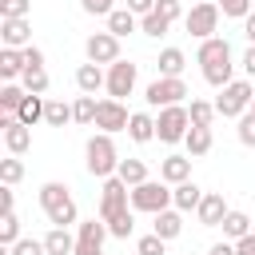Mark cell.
<instances>
[{
	"instance_id": "13",
	"label": "cell",
	"mask_w": 255,
	"mask_h": 255,
	"mask_svg": "<svg viewBox=\"0 0 255 255\" xmlns=\"http://www.w3.org/2000/svg\"><path fill=\"white\" fill-rule=\"evenodd\" d=\"M0 131H4V147H8V155H24V151L32 147V128L20 124L16 116H4V120H0Z\"/></svg>"
},
{
	"instance_id": "15",
	"label": "cell",
	"mask_w": 255,
	"mask_h": 255,
	"mask_svg": "<svg viewBox=\"0 0 255 255\" xmlns=\"http://www.w3.org/2000/svg\"><path fill=\"white\" fill-rule=\"evenodd\" d=\"M159 179L171 183V187L187 183L191 179V155H163L159 159Z\"/></svg>"
},
{
	"instance_id": "21",
	"label": "cell",
	"mask_w": 255,
	"mask_h": 255,
	"mask_svg": "<svg viewBox=\"0 0 255 255\" xmlns=\"http://www.w3.org/2000/svg\"><path fill=\"white\" fill-rule=\"evenodd\" d=\"M44 247H48V255H76V235L68 227H52L44 235Z\"/></svg>"
},
{
	"instance_id": "17",
	"label": "cell",
	"mask_w": 255,
	"mask_h": 255,
	"mask_svg": "<svg viewBox=\"0 0 255 255\" xmlns=\"http://www.w3.org/2000/svg\"><path fill=\"white\" fill-rule=\"evenodd\" d=\"M76 88H80V96H96L100 88H108V68H100V64H80V68H76Z\"/></svg>"
},
{
	"instance_id": "34",
	"label": "cell",
	"mask_w": 255,
	"mask_h": 255,
	"mask_svg": "<svg viewBox=\"0 0 255 255\" xmlns=\"http://www.w3.org/2000/svg\"><path fill=\"white\" fill-rule=\"evenodd\" d=\"M20 179H24V159H20V155L0 159V183H4V187H16Z\"/></svg>"
},
{
	"instance_id": "50",
	"label": "cell",
	"mask_w": 255,
	"mask_h": 255,
	"mask_svg": "<svg viewBox=\"0 0 255 255\" xmlns=\"http://www.w3.org/2000/svg\"><path fill=\"white\" fill-rule=\"evenodd\" d=\"M235 255H255V231H251V235H243V239L235 243Z\"/></svg>"
},
{
	"instance_id": "42",
	"label": "cell",
	"mask_w": 255,
	"mask_h": 255,
	"mask_svg": "<svg viewBox=\"0 0 255 255\" xmlns=\"http://www.w3.org/2000/svg\"><path fill=\"white\" fill-rule=\"evenodd\" d=\"M235 131H239V143H243V147H255V116H251V112L239 116V128H235Z\"/></svg>"
},
{
	"instance_id": "10",
	"label": "cell",
	"mask_w": 255,
	"mask_h": 255,
	"mask_svg": "<svg viewBox=\"0 0 255 255\" xmlns=\"http://www.w3.org/2000/svg\"><path fill=\"white\" fill-rule=\"evenodd\" d=\"M84 56H88V64H100V68H112L116 60H120V40L104 28V32H92L88 40H84Z\"/></svg>"
},
{
	"instance_id": "8",
	"label": "cell",
	"mask_w": 255,
	"mask_h": 255,
	"mask_svg": "<svg viewBox=\"0 0 255 255\" xmlns=\"http://www.w3.org/2000/svg\"><path fill=\"white\" fill-rule=\"evenodd\" d=\"M219 16H223V12H219V4H215V0H199V4H191V12L183 16V28L203 44V40H211V36H215Z\"/></svg>"
},
{
	"instance_id": "33",
	"label": "cell",
	"mask_w": 255,
	"mask_h": 255,
	"mask_svg": "<svg viewBox=\"0 0 255 255\" xmlns=\"http://www.w3.org/2000/svg\"><path fill=\"white\" fill-rule=\"evenodd\" d=\"M187 116H191V128H211V120H215L219 112H215V104H207V100H191Z\"/></svg>"
},
{
	"instance_id": "22",
	"label": "cell",
	"mask_w": 255,
	"mask_h": 255,
	"mask_svg": "<svg viewBox=\"0 0 255 255\" xmlns=\"http://www.w3.org/2000/svg\"><path fill=\"white\" fill-rule=\"evenodd\" d=\"M139 28V16L135 12H128V8H116L112 16H108V32L116 36V40H124V36H131Z\"/></svg>"
},
{
	"instance_id": "31",
	"label": "cell",
	"mask_w": 255,
	"mask_h": 255,
	"mask_svg": "<svg viewBox=\"0 0 255 255\" xmlns=\"http://www.w3.org/2000/svg\"><path fill=\"white\" fill-rule=\"evenodd\" d=\"M44 124H48V128L76 124V120H72V104H64V100H48V108H44Z\"/></svg>"
},
{
	"instance_id": "9",
	"label": "cell",
	"mask_w": 255,
	"mask_h": 255,
	"mask_svg": "<svg viewBox=\"0 0 255 255\" xmlns=\"http://www.w3.org/2000/svg\"><path fill=\"white\" fill-rule=\"evenodd\" d=\"M128 207H131V187H128L120 175L104 179V183H100V219L108 223V219H116V215L128 211Z\"/></svg>"
},
{
	"instance_id": "53",
	"label": "cell",
	"mask_w": 255,
	"mask_h": 255,
	"mask_svg": "<svg viewBox=\"0 0 255 255\" xmlns=\"http://www.w3.org/2000/svg\"><path fill=\"white\" fill-rule=\"evenodd\" d=\"M243 36H247V44H255V12L243 20Z\"/></svg>"
},
{
	"instance_id": "37",
	"label": "cell",
	"mask_w": 255,
	"mask_h": 255,
	"mask_svg": "<svg viewBox=\"0 0 255 255\" xmlns=\"http://www.w3.org/2000/svg\"><path fill=\"white\" fill-rule=\"evenodd\" d=\"M135 255H167V239H159L155 231L151 235H139L135 239Z\"/></svg>"
},
{
	"instance_id": "3",
	"label": "cell",
	"mask_w": 255,
	"mask_h": 255,
	"mask_svg": "<svg viewBox=\"0 0 255 255\" xmlns=\"http://www.w3.org/2000/svg\"><path fill=\"white\" fill-rule=\"evenodd\" d=\"M40 207H44V215H48L52 227H72L76 215H80L68 183H60V179H48V183L40 187Z\"/></svg>"
},
{
	"instance_id": "38",
	"label": "cell",
	"mask_w": 255,
	"mask_h": 255,
	"mask_svg": "<svg viewBox=\"0 0 255 255\" xmlns=\"http://www.w3.org/2000/svg\"><path fill=\"white\" fill-rule=\"evenodd\" d=\"M215 4H219V12L231 16V20H247V16L255 12V8H251L255 0H215Z\"/></svg>"
},
{
	"instance_id": "52",
	"label": "cell",
	"mask_w": 255,
	"mask_h": 255,
	"mask_svg": "<svg viewBox=\"0 0 255 255\" xmlns=\"http://www.w3.org/2000/svg\"><path fill=\"white\" fill-rule=\"evenodd\" d=\"M76 255H104V247H100V243H80V239H76Z\"/></svg>"
},
{
	"instance_id": "23",
	"label": "cell",
	"mask_w": 255,
	"mask_h": 255,
	"mask_svg": "<svg viewBox=\"0 0 255 255\" xmlns=\"http://www.w3.org/2000/svg\"><path fill=\"white\" fill-rule=\"evenodd\" d=\"M128 135H131L135 143H151V139H155V116H147V112H131Z\"/></svg>"
},
{
	"instance_id": "41",
	"label": "cell",
	"mask_w": 255,
	"mask_h": 255,
	"mask_svg": "<svg viewBox=\"0 0 255 255\" xmlns=\"http://www.w3.org/2000/svg\"><path fill=\"white\" fill-rule=\"evenodd\" d=\"M32 0H0V20H24Z\"/></svg>"
},
{
	"instance_id": "44",
	"label": "cell",
	"mask_w": 255,
	"mask_h": 255,
	"mask_svg": "<svg viewBox=\"0 0 255 255\" xmlns=\"http://www.w3.org/2000/svg\"><path fill=\"white\" fill-rule=\"evenodd\" d=\"M24 72H44V52H40L36 44L24 48Z\"/></svg>"
},
{
	"instance_id": "27",
	"label": "cell",
	"mask_w": 255,
	"mask_h": 255,
	"mask_svg": "<svg viewBox=\"0 0 255 255\" xmlns=\"http://www.w3.org/2000/svg\"><path fill=\"white\" fill-rule=\"evenodd\" d=\"M112 231H108V223L96 215V219H84V223H76V239L80 243H100L104 247V239H108Z\"/></svg>"
},
{
	"instance_id": "47",
	"label": "cell",
	"mask_w": 255,
	"mask_h": 255,
	"mask_svg": "<svg viewBox=\"0 0 255 255\" xmlns=\"http://www.w3.org/2000/svg\"><path fill=\"white\" fill-rule=\"evenodd\" d=\"M155 4H159V0H128V12H135V16L143 20V16L155 12Z\"/></svg>"
},
{
	"instance_id": "30",
	"label": "cell",
	"mask_w": 255,
	"mask_h": 255,
	"mask_svg": "<svg viewBox=\"0 0 255 255\" xmlns=\"http://www.w3.org/2000/svg\"><path fill=\"white\" fill-rule=\"evenodd\" d=\"M44 108H48V100H44V96H28V100L20 104V112H16V120L32 128V124H40V120H44Z\"/></svg>"
},
{
	"instance_id": "16",
	"label": "cell",
	"mask_w": 255,
	"mask_h": 255,
	"mask_svg": "<svg viewBox=\"0 0 255 255\" xmlns=\"http://www.w3.org/2000/svg\"><path fill=\"white\" fill-rule=\"evenodd\" d=\"M0 40H4V48H28L32 44V24H28V16L24 20H0Z\"/></svg>"
},
{
	"instance_id": "48",
	"label": "cell",
	"mask_w": 255,
	"mask_h": 255,
	"mask_svg": "<svg viewBox=\"0 0 255 255\" xmlns=\"http://www.w3.org/2000/svg\"><path fill=\"white\" fill-rule=\"evenodd\" d=\"M239 68L247 72V80H255V44H247V52H243V60H239Z\"/></svg>"
},
{
	"instance_id": "25",
	"label": "cell",
	"mask_w": 255,
	"mask_h": 255,
	"mask_svg": "<svg viewBox=\"0 0 255 255\" xmlns=\"http://www.w3.org/2000/svg\"><path fill=\"white\" fill-rule=\"evenodd\" d=\"M219 227H223V239L239 243L243 235H251V215H247V211H227V219H223Z\"/></svg>"
},
{
	"instance_id": "36",
	"label": "cell",
	"mask_w": 255,
	"mask_h": 255,
	"mask_svg": "<svg viewBox=\"0 0 255 255\" xmlns=\"http://www.w3.org/2000/svg\"><path fill=\"white\" fill-rule=\"evenodd\" d=\"M167 28H171V20H167V16H159V12H151V16H143V20H139V32H143V36H151V40H159Z\"/></svg>"
},
{
	"instance_id": "28",
	"label": "cell",
	"mask_w": 255,
	"mask_h": 255,
	"mask_svg": "<svg viewBox=\"0 0 255 255\" xmlns=\"http://www.w3.org/2000/svg\"><path fill=\"white\" fill-rule=\"evenodd\" d=\"M211 143H215V139H211V128H191V131H187V139H183V147H187V155H191V159L207 155V151H211Z\"/></svg>"
},
{
	"instance_id": "11",
	"label": "cell",
	"mask_w": 255,
	"mask_h": 255,
	"mask_svg": "<svg viewBox=\"0 0 255 255\" xmlns=\"http://www.w3.org/2000/svg\"><path fill=\"white\" fill-rule=\"evenodd\" d=\"M135 80H139V68L131 64V60H116L112 68H108V100H124V96H131L135 92Z\"/></svg>"
},
{
	"instance_id": "26",
	"label": "cell",
	"mask_w": 255,
	"mask_h": 255,
	"mask_svg": "<svg viewBox=\"0 0 255 255\" xmlns=\"http://www.w3.org/2000/svg\"><path fill=\"white\" fill-rule=\"evenodd\" d=\"M155 68H159V76H183V68H187L183 48H163L159 60H155Z\"/></svg>"
},
{
	"instance_id": "20",
	"label": "cell",
	"mask_w": 255,
	"mask_h": 255,
	"mask_svg": "<svg viewBox=\"0 0 255 255\" xmlns=\"http://www.w3.org/2000/svg\"><path fill=\"white\" fill-rule=\"evenodd\" d=\"M20 76H24V52L20 48H0V80L16 84Z\"/></svg>"
},
{
	"instance_id": "43",
	"label": "cell",
	"mask_w": 255,
	"mask_h": 255,
	"mask_svg": "<svg viewBox=\"0 0 255 255\" xmlns=\"http://www.w3.org/2000/svg\"><path fill=\"white\" fill-rule=\"evenodd\" d=\"M8 255H48L44 239H20L16 247H8Z\"/></svg>"
},
{
	"instance_id": "35",
	"label": "cell",
	"mask_w": 255,
	"mask_h": 255,
	"mask_svg": "<svg viewBox=\"0 0 255 255\" xmlns=\"http://www.w3.org/2000/svg\"><path fill=\"white\" fill-rule=\"evenodd\" d=\"M108 231H112V239H128V235L135 231V211L128 207V211H120L116 219H108Z\"/></svg>"
},
{
	"instance_id": "29",
	"label": "cell",
	"mask_w": 255,
	"mask_h": 255,
	"mask_svg": "<svg viewBox=\"0 0 255 255\" xmlns=\"http://www.w3.org/2000/svg\"><path fill=\"white\" fill-rule=\"evenodd\" d=\"M24 100H28L24 84H0V108H4V116H16Z\"/></svg>"
},
{
	"instance_id": "49",
	"label": "cell",
	"mask_w": 255,
	"mask_h": 255,
	"mask_svg": "<svg viewBox=\"0 0 255 255\" xmlns=\"http://www.w3.org/2000/svg\"><path fill=\"white\" fill-rule=\"evenodd\" d=\"M0 211H4V215H12V211H16V191H12V187H4V191H0Z\"/></svg>"
},
{
	"instance_id": "32",
	"label": "cell",
	"mask_w": 255,
	"mask_h": 255,
	"mask_svg": "<svg viewBox=\"0 0 255 255\" xmlns=\"http://www.w3.org/2000/svg\"><path fill=\"white\" fill-rule=\"evenodd\" d=\"M96 108H100L96 96H76V104H72V120L88 128V124H96Z\"/></svg>"
},
{
	"instance_id": "54",
	"label": "cell",
	"mask_w": 255,
	"mask_h": 255,
	"mask_svg": "<svg viewBox=\"0 0 255 255\" xmlns=\"http://www.w3.org/2000/svg\"><path fill=\"white\" fill-rule=\"evenodd\" d=\"M251 116H255V100H251Z\"/></svg>"
},
{
	"instance_id": "18",
	"label": "cell",
	"mask_w": 255,
	"mask_h": 255,
	"mask_svg": "<svg viewBox=\"0 0 255 255\" xmlns=\"http://www.w3.org/2000/svg\"><path fill=\"white\" fill-rule=\"evenodd\" d=\"M203 195H207V191H203L199 183H191V179H187V183L171 187V207H175V211H195V207L203 203Z\"/></svg>"
},
{
	"instance_id": "2",
	"label": "cell",
	"mask_w": 255,
	"mask_h": 255,
	"mask_svg": "<svg viewBox=\"0 0 255 255\" xmlns=\"http://www.w3.org/2000/svg\"><path fill=\"white\" fill-rule=\"evenodd\" d=\"M84 167H88V175H96L100 183L116 175V167H120V151H116V143H112L108 131L88 135V143H84Z\"/></svg>"
},
{
	"instance_id": "45",
	"label": "cell",
	"mask_w": 255,
	"mask_h": 255,
	"mask_svg": "<svg viewBox=\"0 0 255 255\" xmlns=\"http://www.w3.org/2000/svg\"><path fill=\"white\" fill-rule=\"evenodd\" d=\"M80 8H84L88 16H104V20L116 12V8H112V0H80Z\"/></svg>"
},
{
	"instance_id": "7",
	"label": "cell",
	"mask_w": 255,
	"mask_h": 255,
	"mask_svg": "<svg viewBox=\"0 0 255 255\" xmlns=\"http://www.w3.org/2000/svg\"><path fill=\"white\" fill-rule=\"evenodd\" d=\"M171 207V187L163 179H147L139 187H131V211H147V215H159Z\"/></svg>"
},
{
	"instance_id": "24",
	"label": "cell",
	"mask_w": 255,
	"mask_h": 255,
	"mask_svg": "<svg viewBox=\"0 0 255 255\" xmlns=\"http://www.w3.org/2000/svg\"><path fill=\"white\" fill-rule=\"evenodd\" d=\"M116 175H120L128 187H139V183H147V179H151V175H147V163H143V159H131V155H128V159H120Z\"/></svg>"
},
{
	"instance_id": "4",
	"label": "cell",
	"mask_w": 255,
	"mask_h": 255,
	"mask_svg": "<svg viewBox=\"0 0 255 255\" xmlns=\"http://www.w3.org/2000/svg\"><path fill=\"white\" fill-rule=\"evenodd\" d=\"M251 100H255V84L243 76V80H231L227 88H219V100H215V112L223 120H239L251 112Z\"/></svg>"
},
{
	"instance_id": "46",
	"label": "cell",
	"mask_w": 255,
	"mask_h": 255,
	"mask_svg": "<svg viewBox=\"0 0 255 255\" xmlns=\"http://www.w3.org/2000/svg\"><path fill=\"white\" fill-rule=\"evenodd\" d=\"M155 12H159V16H167V20L175 24V20L183 16V0H159V4H155Z\"/></svg>"
},
{
	"instance_id": "1",
	"label": "cell",
	"mask_w": 255,
	"mask_h": 255,
	"mask_svg": "<svg viewBox=\"0 0 255 255\" xmlns=\"http://www.w3.org/2000/svg\"><path fill=\"white\" fill-rule=\"evenodd\" d=\"M195 64H199V72H203V80L211 88H227L235 80V56H231V44L223 36L203 40L199 52H195Z\"/></svg>"
},
{
	"instance_id": "14",
	"label": "cell",
	"mask_w": 255,
	"mask_h": 255,
	"mask_svg": "<svg viewBox=\"0 0 255 255\" xmlns=\"http://www.w3.org/2000/svg\"><path fill=\"white\" fill-rule=\"evenodd\" d=\"M227 211H231V207H227V199H223L219 191H207V195H203V203L195 207V219H199L203 227H219V223L227 219Z\"/></svg>"
},
{
	"instance_id": "12",
	"label": "cell",
	"mask_w": 255,
	"mask_h": 255,
	"mask_svg": "<svg viewBox=\"0 0 255 255\" xmlns=\"http://www.w3.org/2000/svg\"><path fill=\"white\" fill-rule=\"evenodd\" d=\"M128 124H131V112L124 108V100H100V108H96V128L100 131L116 135V131H128Z\"/></svg>"
},
{
	"instance_id": "39",
	"label": "cell",
	"mask_w": 255,
	"mask_h": 255,
	"mask_svg": "<svg viewBox=\"0 0 255 255\" xmlns=\"http://www.w3.org/2000/svg\"><path fill=\"white\" fill-rule=\"evenodd\" d=\"M20 243V219H16V211L12 215H4V223H0V247H16Z\"/></svg>"
},
{
	"instance_id": "5",
	"label": "cell",
	"mask_w": 255,
	"mask_h": 255,
	"mask_svg": "<svg viewBox=\"0 0 255 255\" xmlns=\"http://www.w3.org/2000/svg\"><path fill=\"white\" fill-rule=\"evenodd\" d=\"M191 131V116H187V104H175V108H159L155 116V139L159 143H183Z\"/></svg>"
},
{
	"instance_id": "40",
	"label": "cell",
	"mask_w": 255,
	"mask_h": 255,
	"mask_svg": "<svg viewBox=\"0 0 255 255\" xmlns=\"http://www.w3.org/2000/svg\"><path fill=\"white\" fill-rule=\"evenodd\" d=\"M20 84H24L28 96H44V92H48V72H24Z\"/></svg>"
},
{
	"instance_id": "51",
	"label": "cell",
	"mask_w": 255,
	"mask_h": 255,
	"mask_svg": "<svg viewBox=\"0 0 255 255\" xmlns=\"http://www.w3.org/2000/svg\"><path fill=\"white\" fill-rule=\"evenodd\" d=\"M207 255H235V243L231 239H223V243H211V251Z\"/></svg>"
},
{
	"instance_id": "6",
	"label": "cell",
	"mask_w": 255,
	"mask_h": 255,
	"mask_svg": "<svg viewBox=\"0 0 255 255\" xmlns=\"http://www.w3.org/2000/svg\"><path fill=\"white\" fill-rule=\"evenodd\" d=\"M143 100H147V108H175L187 100V84L179 76H155L143 88Z\"/></svg>"
},
{
	"instance_id": "19",
	"label": "cell",
	"mask_w": 255,
	"mask_h": 255,
	"mask_svg": "<svg viewBox=\"0 0 255 255\" xmlns=\"http://www.w3.org/2000/svg\"><path fill=\"white\" fill-rule=\"evenodd\" d=\"M151 231L159 235V239H179V231H183V211H175V207H167V211H159L155 215V223H151Z\"/></svg>"
}]
</instances>
